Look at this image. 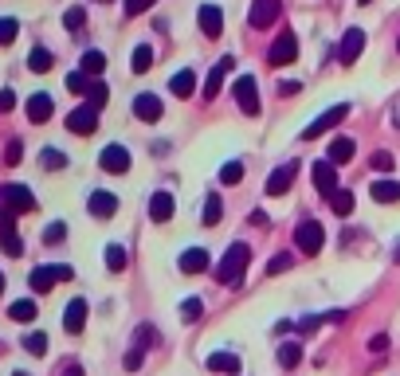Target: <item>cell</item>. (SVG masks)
Instances as JSON below:
<instances>
[{
    "instance_id": "cell-1",
    "label": "cell",
    "mask_w": 400,
    "mask_h": 376,
    "mask_svg": "<svg viewBox=\"0 0 400 376\" xmlns=\"http://www.w3.org/2000/svg\"><path fill=\"white\" fill-rule=\"evenodd\" d=\"M251 263V247L248 243H231L228 251H224V259L216 263V282H224V287H236L243 278V270H248Z\"/></svg>"
},
{
    "instance_id": "cell-2",
    "label": "cell",
    "mask_w": 400,
    "mask_h": 376,
    "mask_svg": "<svg viewBox=\"0 0 400 376\" xmlns=\"http://www.w3.org/2000/svg\"><path fill=\"white\" fill-rule=\"evenodd\" d=\"M322 243H326V231H322L318 219H302L299 228H294V247H299L302 255H318Z\"/></svg>"
},
{
    "instance_id": "cell-3",
    "label": "cell",
    "mask_w": 400,
    "mask_h": 376,
    "mask_svg": "<svg viewBox=\"0 0 400 376\" xmlns=\"http://www.w3.org/2000/svg\"><path fill=\"white\" fill-rule=\"evenodd\" d=\"M345 118H350V106H345V102H341V106H330V110H326V114H318V118H314L310 126L302 129L299 138H302V141H314V138H322L326 129L341 126V122H345Z\"/></svg>"
},
{
    "instance_id": "cell-4",
    "label": "cell",
    "mask_w": 400,
    "mask_h": 376,
    "mask_svg": "<svg viewBox=\"0 0 400 376\" xmlns=\"http://www.w3.org/2000/svg\"><path fill=\"white\" fill-rule=\"evenodd\" d=\"M75 275V270L71 267H63V263H55V267H36L31 270V290H36V294H48L51 287H55V282H67V278Z\"/></svg>"
},
{
    "instance_id": "cell-5",
    "label": "cell",
    "mask_w": 400,
    "mask_h": 376,
    "mask_svg": "<svg viewBox=\"0 0 400 376\" xmlns=\"http://www.w3.org/2000/svg\"><path fill=\"white\" fill-rule=\"evenodd\" d=\"M231 94H236V106H240L243 114H248V118H255V114H259V87H255V79H251V75L236 79Z\"/></svg>"
},
{
    "instance_id": "cell-6",
    "label": "cell",
    "mask_w": 400,
    "mask_h": 376,
    "mask_svg": "<svg viewBox=\"0 0 400 376\" xmlns=\"http://www.w3.org/2000/svg\"><path fill=\"white\" fill-rule=\"evenodd\" d=\"M0 208H8V212H16V216H20V212L36 208V196H31L24 185H4V188H0Z\"/></svg>"
},
{
    "instance_id": "cell-7",
    "label": "cell",
    "mask_w": 400,
    "mask_h": 376,
    "mask_svg": "<svg viewBox=\"0 0 400 376\" xmlns=\"http://www.w3.org/2000/svg\"><path fill=\"white\" fill-rule=\"evenodd\" d=\"M67 129L71 133H79V138H87V133H94L99 129V106H79V110H71L67 114Z\"/></svg>"
},
{
    "instance_id": "cell-8",
    "label": "cell",
    "mask_w": 400,
    "mask_h": 376,
    "mask_svg": "<svg viewBox=\"0 0 400 376\" xmlns=\"http://www.w3.org/2000/svg\"><path fill=\"white\" fill-rule=\"evenodd\" d=\"M361 51H365V31L350 28L345 36H341V43H338V63H341V67H353Z\"/></svg>"
},
{
    "instance_id": "cell-9",
    "label": "cell",
    "mask_w": 400,
    "mask_h": 376,
    "mask_svg": "<svg viewBox=\"0 0 400 376\" xmlns=\"http://www.w3.org/2000/svg\"><path fill=\"white\" fill-rule=\"evenodd\" d=\"M299 59V40H294V31H279V40L271 48V67H290V63Z\"/></svg>"
},
{
    "instance_id": "cell-10",
    "label": "cell",
    "mask_w": 400,
    "mask_h": 376,
    "mask_svg": "<svg viewBox=\"0 0 400 376\" xmlns=\"http://www.w3.org/2000/svg\"><path fill=\"white\" fill-rule=\"evenodd\" d=\"M294 177H299V161H287L283 168H275V173L267 177V196H283V192H290Z\"/></svg>"
},
{
    "instance_id": "cell-11",
    "label": "cell",
    "mask_w": 400,
    "mask_h": 376,
    "mask_svg": "<svg viewBox=\"0 0 400 376\" xmlns=\"http://www.w3.org/2000/svg\"><path fill=\"white\" fill-rule=\"evenodd\" d=\"M275 20H279V0H251V12H248L251 28H271Z\"/></svg>"
},
{
    "instance_id": "cell-12",
    "label": "cell",
    "mask_w": 400,
    "mask_h": 376,
    "mask_svg": "<svg viewBox=\"0 0 400 376\" xmlns=\"http://www.w3.org/2000/svg\"><path fill=\"white\" fill-rule=\"evenodd\" d=\"M87 208H90V216H94V219H110L114 212H118V196L106 192V188H94L90 200H87Z\"/></svg>"
},
{
    "instance_id": "cell-13",
    "label": "cell",
    "mask_w": 400,
    "mask_h": 376,
    "mask_svg": "<svg viewBox=\"0 0 400 376\" xmlns=\"http://www.w3.org/2000/svg\"><path fill=\"white\" fill-rule=\"evenodd\" d=\"M197 24H200V31L208 36V40H216L224 31V12L216 8V4H200V12H197Z\"/></svg>"
},
{
    "instance_id": "cell-14",
    "label": "cell",
    "mask_w": 400,
    "mask_h": 376,
    "mask_svg": "<svg viewBox=\"0 0 400 376\" xmlns=\"http://www.w3.org/2000/svg\"><path fill=\"white\" fill-rule=\"evenodd\" d=\"M99 165L106 168V173H130V149L126 145H106L102 149Z\"/></svg>"
},
{
    "instance_id": "cell-15",
    "label": "cell",
    "mask_w": 400,
    "mask_h": 376,
    "mask_svg": "<svg viewBox=\"0 0 400 376\" xmlns=\"http://www.w3.org/2000/svg\"><path fill=\"white\" fill-rule=\"evenodd\" d=\"M134 114H138L141 122H157L161 118V99L153 90H141L138 99H134Z\"/></svg>"
},
{
    "instance_id": "cell-16",
    "label": "cell",
    "mask_w": 400,
    "mask_h": 376,
    "mask_svg": "<svg viewBox=\"0 0 400 376\" xmlns=\"http://www.w3.org/2000/svg\"><path fill=\"white\" fill-rule=\"evenodd\" d=\"M314 185H318L322 196H334V192H338V173H334V161H318V165H314Z\"/></svg>"
},
{
    "instance_id": "cell-17",
    "label": "cell",
    "mask_w": 400,
    "mask_h": 376,
    "mask_svg": "<svg viewBox=\"0 0 400 376\" xmlns=\"http://www.w3.org/2000/svg\"><path fill=\"white\" fill-rule=\"evenodd\" d=\"M83 326H87V302H83V298H71L67 314H63V329H67V333H83Z\"/></svg>"
},
{
    "instance_id": "cell-18",
    "label": "cell",
    "mask_w": 400,
    "mask_h": 376,
    "mask_svg": "<svg viewBox=\"0 0 400 376\" xmlns=\"http://www.w3.org/2000/svg\"><path fill=\"white\" fill-rule=\"evenodd\" d=\"M51 114H55V102H51V94L48 90H40V94H31L28 99V118L40 126V122H48Z\"/></svg>"
},
{
    "instance_id": "cell-19",
    "label": "cell",
    "mask_w": 400,
    "mask_h": 376,
    "mask_svg": "<svg viewBox=\"0 0 400 376\" xmlns=\"http://www.w3.org/2000/svg\"><path fill=\"white\" fill-rule=\"evenodd\" d=\"M173 208H177V204H173L169 192H153V196H150V219H153V224H169Z\"/></svg>"
},
{
    "instance_id": "cell-20",
    "label": "cell",
    "mask_w": 400,
    "mask_h": 376,
    "mask_svg": "<svg viewBox=\"0 0 400 376\" xmlns=\"http://www.w3.org/2000/svg\"><path fill=\"white\" fill-rule=\"evenodd\" d=\"M177 267L185 270V275H200V270H208V251H204V247H189L185 255L177 259Z\"/></svg>"
},
{
    "instance_id": "cell-21",
    "label": "cell",
    "mask_w": 400,
    "mask_h": 376,
    "mask_svg": "<svg viewBox=\"0 0 400 376\" xmlns=\"http://www.w3.org/2000/svg\"><path fill=\"white\" fill-rule=\"evenodd\" d=\"M228 71H236V59H231V55H224V59L212 67V75H208V87H204V94H208V99H216V94H220L224 75H228Z\"/></svg>"
},
{
    "instance_id": "cell-22",
    "label": "cell",
    "mask_w": 400,
    "mask_h": 376,
    "mask_svg": "<svg viewBox=\"0 0 400 376\" xmlns=\"http://www.w3.org/2000/svg\"><path fill=\"white\" fill-rule=\"evenodd\" d=\"M169 90L177 94V99H189L192 90H197V75H192V67H185V71H177L169 79Z\"/></svg>"
},
{
    "instance_id": "cell-23",
    "label": "cell",
    "mask_w": 400,
    "mask_h": 376,
    "mask_svg": "<svg viewBox=\"0 0 400 376\" xmlns=\"http://www.w3.org/2000/svg\"><path fill=\"white\" fill-rule=\"evenodd\" d=\"M208 368H212V373L240 376V356H236V353H212V356H208Z\"/></svg>"
},
{
    "instance_id": "cell-24",
    "label": "cell",
    "mask_w": 400,
    "mask_h": 376,
    "mask_svg": "<svg viewBox=\"0 0 400 376\" xmlns=\"http://www.w3.org/2000/svg\"><path fill=\"white\" fill-rule=\"evenodd\" d=\"M373 200H380V204H397L400 200V185L397 180H373Z\"/></svg>"
},
{
    "instance_id": "cell-25",
    "label": "cell",
    "mask_w": 400,
    "mask_h": 376,
    "mask_svg": "<svg viewBox=\"0 0 400 376\" xmlns=\"http://www.w3.org/2000/svg\"><path fill=\"white\" fill-rule=\"evenodd\" d=\"M353 149H357V145H353V138H334L330 141V161H334V165H345V161L353 157Z\"/></svg>"
},
{
    "instance_id": "cell-26",
    "label": "cell",
    "mask_w": 400,
    "mask_h": 376,
    "mask_svg": "<svg viewBox=\"0 0 400 376\" xmlns=\"http://www.w3.org/2000/svg\"><path fill=\"white\" fill-rule=\"evenodd\" d=\"M36 314H40V310H36V302H31V298H20V302H12V310H8L12 321H36Z\"/></svg>"
},
{
    "instance_id": "cell-27",
    "label": "cell",
    "mask_w": 400,
    "mask_h": 376,
    "mask_svg": "<svg viewBox=\"0 0 400 376\" xmlns=\"http://www.w3.org/2000/svg\"><path fill=\"white\" fill-rule=\"evenodd\" d=\"M299 361H302V345H299V341H283V345H279V365L294 368Z\"/></svg>"
},
{
    "instance_id": "cell-28",
    "label": "cell",
    "mask_w": 400,
    "mask_h": 376,
    "mask_svg": "<svg viewBox=\"0 0 400 376\" xmlns=\"http://www.w3.org/2000/svg\"><path fill=\"white\" fill-rule=\"evenodd\" d=\"M134 71H138V75H145V71L153 67V48L150 43H138V48H134V63H130Z\"/></svg>"
},
{
    "instance_id": "cell-29",
    "label": "cell",
    "mask_w": 400,
    "mask_h": 376,
    "mask_svg": "<svg viewBox=\"0 0 400 376\" xmlns=\"http://www.w3.org/2000/svg\"><path fill=\"white\" fill-rule=\"evenodd\" d=\"M157 341H161V333L153 326H138V333H134V345H138L141 353H145V349H153Z\"/></svg>"
},
{
    "instance_id": "cell-30",
    "label": "cell",
    "mask_w": 400,
    "mask_h": 376,
    "mask_svg": "<svg viewBox=\"0 0 400 376\" xmlns=\"http://www.w3.org/2000/svg\"><path fill=\"white\" fill-rule=\"evenodd\" d=\"M106 270H114V275L126 270V247H122V243H110V247H106Z\"/></svg>"
},
{
    "instance_id": "cell-31",
    "label": "cell",
    "mask_w": 400,
    "mask_h": 376,
    "mask_svg": "<svg viewBox=\"0 0 400 376\" xmlns=\"http://www.w3.org/2000/svg\"><path fill=\"white\" fill-rule=\"evenodd\" d=\"M220 216H224V204H220V196L212 192V196L204 200V224H208V228H216V224H220Z\"/></svg>"
},
{
    "instance_id": "cell-32",
    "label": "cell",
    "mask_w": 400,
    "mask_h": 376,
    "mask_svg": "<svg viewBox=\"0 0 400 376\" xmlns=\"http://www.w3.org/2000/svg\"><path fill=\"white\" fill-rule=\"evenodd\" d=\"M83 71H87V75H102V71H106V55H102V51H87V55H83Z\"/></svg>"
},
{
    "instance_id": "cell-33",
    "label": "cell",
    "mask_w": 400,
    "mask_h": 376,
    "mask_svg": "<svg viewBox=\"0 0 400 376\" xmlns=\"http://www.w3.org/2000/svg\"><path fill=\"white\" fill-rule=\"evenodd\" d=\"M330 208L338 212V216H350V212H353V192H345V188H341V192H334Z\"/></svg>"
},
{
    "instance_id": "cell-34",
    "label": "cell",
    "mask_w": 400,
    "mask_h": 376,
    "mask_svg": "<svg viewBox=\"0 0 400 376\" xmlns=\"http://www.w3.org/2000/svg\"><path fill=\"white\" fill-rule=\"evenodd\" d=\"M243 180V161H228L220 168V185H240Z\"/></svg>"
},
{
    "instance_id": "cell-35",
    "label": "cell",
    "mask_w": 400,
    "mask_h": 376,
    "mask_svg": "<svg viewBox=\"0 0 400 376\" xmlns=\"http://www.w3.org/2000/svg\"><path fill=\"white\" fill-rule=\"evenodd\" d=\"M40 165L43 168H63V165H67V153H63V149H43V153H40Z\"/></svg>"
},
{
    "instance_id": "cell-36",
    "label": "cell",
    "mask_w": 400,
    "mask_h": 376,
    "mask_svg": "<svg viewBox=\"0 0 400 376\" xmlns=\"http://www.w3.org/2000/svg\"><path fill=\"white\" fill-rule=\"evenodd\" d=\"M28 67H31V71H51V51H48V48H31Z\"/></svg>"
},
{
    "instance_id": "cell-37",
    "label": "cell",
    "mask_w": 400,
    "mask_h": 376,
    "mask_svg": "<svg viewBox=\"0 0 400 376\" xmlns=\"http://www.w3.org/2000/svg\"><path fill=\"white\" fill-rule=\"evenodd\" d=\"M24 349H28L31 356H43L48 353V333H28L24 337Z\"/></svg>"
},
{
    "instance_id": "cell-38",
    "label": "cell",
    "mask_w": 400,
    "mask_h": 376,
    "mask_svg": "<svg viewBox=\"0 0 400 376\" xmlns=\"http://www.w3.org/2000/svg\"><path fill=\"white\" fill-rule=\"evenodd\" d=\"M67 90H71V94H87V90H90L87 71H71V75H67Z\"/></svg>"
},
{
    "instance_id": "cell-39",
    "label": "cell",
    "mask_w": 400,
    "mask_h": 376,
    "mask_svg": "<svg viewBox=\"0 0 400 376\" xmlns=\"http://www.w3.org/2000/svg\"><path fill=\"white\" fill-rule=\"evenodd\" d=\"M200 314H204V302H200V298H189V302H180V317H185V321H197Z\"/></svg>"
},
{
    "instance_id": "cell-40",
    "label": "cell",
    "mask_w": 400,
    "mask_h": 376,
    "mask_svg": "<svg viewBox=\"0 0 400 376\" xmlns=\"http://www.w3.org/2000/svg\"><path fill=\"white\" fill-rule=\"evenodd\" d=\"M16 31H20V24L12 20V16H4V20H0V48L16 40Z\"/></svg>"
},
{
    "instance_id": "cell-41",
    "label": "cell",
    "mask_w": 400,
    "mask_h": 376,
    "mask_svg": "<svg viewBox=\"0 0 400 376\" xmlns=\"http://www.w3.org/2000/svg\"><path fill=\"white\" fill-rule=\"evenodd\" d=\"M87 94H90V106H106V99H110V90L102 87V82H90Z\"/></svg>"
},
{
    "instance_id": "cell-42",
    "label": "cell",
    "mask_w": 400,
    "mask_h": 376,
    "mask_svg": "<svg viewBox=\"0 0 400 376\" xmlns=\"http://www.w3.org/2000/svg\"><path fill=\"white\" fill-rule=\"evenodd\" d=\"M392 165H397V157H392L389 149H380V153H373V168H380V173H389Z\"/></svg>"
},
{
    "instance_id": "cell-43",
    "label": "cell",
    "mask_w": 400,
    "mask_h": 376,
    "mask_svg": "<svg viewBox=\"0 0 400 376\" xmlns=\"http://www.w3.org/2000/svg\"><path fill=\"white\" fill-rule=\"evenodd\" d=\"M63 24H67V28H71V31H79V28H83V24H87V12H83V8H71V12H67V16H63Z\"/></svg>"
},
{
    "instance_id": "cell-44",
    "label": "cell",
    "mask_w": 400,
    "mask_h": 376,
    "mask_svg": "<svg viewBox=\"0 0 400 376\" xmlns=\"http://www.w3.org/2000/svg\"><path fill=\"white\" fill-rule=\"evenodd\" d=\"M63 236H67V224H48V231H43V243H59Z\"/></svg>"
},
{
    "instance_id": "cell-45",
    "label": "cell",
    "mask_w": 400,
    "mask_h": 376,
    "mask_svg": "<svg viewBox=\"0 0 400 376\" xmlns=\"http://www.w3.org/2000/svg\"><path fill=\"white\" fill-rule=\"evenodd\" d=\"M150 8H153V0H126V16H141Z\"/></svg>"
},
{
    "instance_id": "cell-46",
    "label": "cell",
    "mask_w": 400,
    "mask_h": 376,
    "mask_svg": "<svg viewBox=\"0 0 400 376\" xmlns=\"http://www.w3.org/2000/svg\"><path fill=\"white\" fill-rule=\"evenodd\" d=\"M287 267H290V255H275V259L267 263V275H283Z\"/></svg>"
},
{
    "instance_id": "cell-47",
    "label": "cell",
    "mask_w": 400,
    "mask_h": 376,
    "mask_svg": "<svg viewBox=\"0 0 400 376\" xmlns=\"http://www.w3.org/2000/svg\"><path fill=\"white\" fill-rule=\"evenodd\" d=\"M322 321H326V314H306V317H299V329H306V333H310V329H318Z\"/></svg>"
},
{
    "instance_id": "cell-48",
    "label": "cell",
    "mask_w": 400,
    "mask_h": 376,
    "mask_svg": "<svg viewBox=\"0 0 400 376\" xmlns=\"http://www.w3.org/2000/svg\"><path fill=\"white\" fill-rule=\"evenodd\" d=\"M385 349H389V337H385V333L369 337V353H385Z\"/></svg>"
},
{
    "instance_id": "cell-49",
    "label": "cell",
    "mask_w": 400,
    "mask_h": 376,
    "mask_svg": "<svg viewBox=\"0 0 400 376\" xmlns=\"http://www.w3.org/2000/svg\"><path fill=\"white\" fill-rule=\"evenodd\" d=\"M12 106H16V94H12V90H0V114H8Z\"/></svg>"
},
{
    "instance_id": "cell-50",
    "label": "cell",
    "mask_w": 400,
    "mask_h": 376,
    "mask_svg": "<svg viewBox=\"0 0 400 376\" xmlns=\"http://www.w3.org/2000/svg\"><path fill=\"white\" fill-rule=\"evenodd\" d=\"M126 368H130V373H134V368H141V349H138V345L126 353Z\"/></svg>"
},
{
    "instance_id": "cell-51",
    "label": "cell",
    "mask_w": 400,
    "mask_h": 376,
    "mask_svg": "<svg viewBox=\"0 0 400 376\" xmlns=\"http://www.w3.org/2000/svg\"><path fill=\"white\" fill-rule=\"evenodd\" d=\"M20 153H24L20 141H8V157H4V161H8V165H16V161H20Z\"/></svg>"
},
{
    "instance_id": "cell-52",
    "label": "cell",
    "mask_w": 400,
    "mask_h": 376,
    "mask_svg": "<svg viewBox=\"0 0 400 376\" xmlns=\"http://www.w3.org/2000/svg\"><path fill=\"white\" fill-rule=\"evenodd\" d=\"M299 90H302L299 82H283V87H279V94H299Z\"/></svg>"
},
{
    "instance_id": "cell-53",
    "label": "cell",
    "mask_w": 400,
    "mask_h": 376,
    "mask_svg": "<svg viewBox=\"0 0 400 376\" xmlns=\"http://www.w3.org/2000/svg\"><path fill=\"white\" fill-rule=\"evenodd\" d=\"M63 376H83V368L79 365H67V368H63Z\"/></svg>"
},
{
    "instance_id": "cell-54",
    "label": "cell",
    "mask_w": 400,
    "mask_h": 376,
    "mask_svg": "<svg viewBox=\"0 0 400 376\" xmlns=\"http://www.w3.org/2000/svg\"><path fill=\"white\" fill-rule=\"evenodd\" d=\"M392 259H397V263H400V243H397V255H392Z\"/></svg>"
},
{
    "instance_id": "cell-55",
    "label": "cell",
    "mask_w": 400,
    "mask_h": 376,
    "mask_svg": "<svg viewBox=\"0 0 400 376\" xmlns=\"http://www.w3.org/2000/svg\"><path fill=\"white\" fill-rule=\"evenodd\" d=\"M0 294H4V275H0Z\"/></svg>"
},
{
    "instance_id": "cell-56",
    "label": "cell",
    "mask_w": 400,
    "mask_h": 376,
    "mask_svg": "<svg viewBox=\"0 0 400 376\" xmlns=\"http://www.w3.org/2000/svg\"><path fill=\"white\" fill-rule=\"evenodd\" d=\"M392 118H397V126H400V110H397V114H392Z\"/></svg>"
},
{
    "instance_id": "cell-57",
    "label": "cell",
    "mask_w": 400,
    "mask_h": 376,
    "mask_svg": "<svg viewBox=\"0 0 400 376\" xmlns=\"http://www.w3.org/2000/svg\"><path fill=\"white\" fill-rule=\"evenodd\" d=\"M357 4H373V0H357Z\"/></svg>"
},
{
    "instance_id": "cell-58",
    "label": "cell",
    "mask_w": 400,
    "mask_h": 376,
    "mask_svg": "<svg viewBox=\"0 0 400 376\" xmlns=\"http://www.w3.org/2000/svg\"><path fill=\"white\" fill-rule=\"evenodd\" d=\"M12 376H28V373H12Z\"/></svg>"
},
{
    "instance_id": "cell-59",
    "label": "cell",
    "mask_w": 400,
    "mask_h": 376,
    "mask_svg": "<svg viewBox=\"0 0 400 376\" xmlns=\"http://www.w3.org/2000/svg\"><path fill=\"white\" fill-rule=\"evenodd\" d=\"M99 4H110V0H99Z\"/></svg>"
},
{
    "instance_id": "cell-60",
    "label": "cell",
    "mask_w": 400,
    "mask_h": 376,
    "mask_svg": "<svg viewBox=\"0 0 400 376\" xmlns=\"http://www.w3.org/2000/svg\"><path fill=\"white\" fill-rule=\"evenodd\" d=\"M397 48H400V43H397Z\"/></svg>"
}]
</instances>
